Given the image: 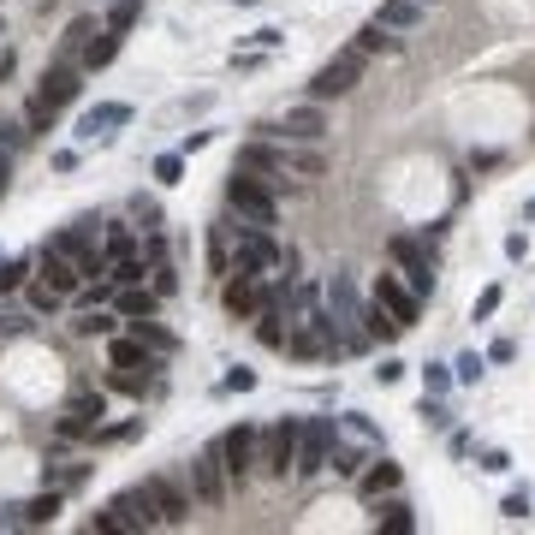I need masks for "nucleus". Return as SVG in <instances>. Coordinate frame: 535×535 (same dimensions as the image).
Here are the masks:
<instances>
[{"label": "nucleus", "instance_id": "nucleus-3", "mask_svg": "<svg viewBox=\"0 0 535 535\" xmlns=\"http://www.w3.org/2000/svg\"><path fill=\"white\" fill-rule=\"evenodd\" d=\"M327 327H333L339 352L369 345V333H363V304H357V286L345 280V274H333V286H327Z\"/></svg>", "mask_w": 535, "mask_h": 535}, {"label": "nucleus", "instance_id": "nucleus-8", "mask_svg": "<svg viewBox=\"0 0 535 535\" xmlns=\"http://www.w3.org/2000/svg\"><path fill=\"white\" fill-rule=\"evenodd\" d=\"M214 446H221V470H226V482H232V488H244V482H250V470H256V428H250V423L226 428Z\"/></svg>", "mask_w": 535, "mask_h": 535}, {"label": "nucleus", "instance_id": "nucleus-23", "mask_svg": "<svg viewBox=\"0 0 535 535\" xmlns=\"http://www.w3.org/2000/svg\"><path fill=\"white\" fill-rule=\"evenodd\" d=\"M113 54H119V30H96V36H89V48H84V60H78V66H84V71H101V66H108Z\"/></svg>", "mask_w": 535, "mask_h": 535}, {"label": "nucleus", "instance_id": "nucleus-27", "mask_svg": "<svg viewBox=\"0 0 535 535\" xmlns=\"http://www.w3.org/2000/svg\"><path fill=\"white\" fill-rule=\"evenodd\" d=\"M60 518V488H48V493H36L24 512H18V523H54Z\"/></svg>", "mask_w": 535, "mask_h": 535}, {"label": "nucleus", "instance_id": "nucleus-18", "mask_svg": "<svg viewBox=\"0 0 535 535\" xmlns=\"http://www.w3.org/2000/svg\"><path fill=\"white\" fill-rule=\"evenodd\" d=\"M42 286H54L60 297H71L78 286H84V274H78V262H71V256H60L54 244H48V250H42Z\"/></svg>", "mask_w": 535, "mask_h": 535}, {"label": "nucleus", "instance_id": "nucleus-10", "mask_svg": "<svg viewBox=\"0 0 535 535\" xmlns=\"http://www.w3.org/2000/svg\"><path fill=\"white\" fill-rule=\"evenodd\" d=\"M387 250H393V262H399V274H405V286H410V292H417V297H428V292H435V262H428V250H423V244H417V239H393Z\"/></svg>", "mask_w": 535, "mask_h": 535}, {"label": "nucleus", "instance_id": "nucleus-2", "mask_svg": "<svg viewBox=\"0 0 535 535\" xmlns=\"http://www.w3.org/2000/svg\"><path fill=\"white\" fill-rule=\"evenodd\" d=\"M131 535V530H155V500H149V488H126V493H113V506L96 512L89 518V535Z\"/></svg>", "mask_w": 535, "mask_h": 535}, {"label": "nucleus", "instance_id": "nucleus-32", "mask_svg": "<svg viewBox=\"0 0 535 535\" xmlns=\"http://www.w3.org/2000/svg\"><path fill=\"white\" fill-rule=\"evenodd\" d=\"M101 256H108V262H119V256H137V239H131L126 226H113L108 239H101Z\"/></svg>", "mask_w": 535, "mask_h": 535}, {"label": "nucleus", "instance_id": "nucleus-24", "mask_svg": "<svg viewBox=\"0 0 535 535\" xmlns=\"http://www.w3.org/2000/svg\"><path fill=\"white\" fill-rule=\"evenodd\" d=\"M209 274H232V226H209Z\"/></svg>", "mask_w": 535, "mask_h": 535}, {"label": "nucleus", "instance_id": "nucleus-35", "mask_svg": "<svg viewBox=\"0 0 535 535\" xmlns=\"http://www.w3.org/2000/svg\"><path fill=\"white\" fill-rule=\"evenodd\" d=\"M131 24H137V0H119V6H113V18H108V30H119V36H126Z\"/></svg>", "mask_w": 535, "mask_h": 535}, {"label": "nucleus", "instance_id": "nucleus-29", "mask_svg": "<svg viewBox=\"0 0 535 535\" xmlns=\"http://www.w3.org/2000/svg\"><path fill=\"white\" fill-rule=\"evenodd\" d=\"M155 297H161V292H149V286H126L119 315H126V322H131V315H155Z\"/></svg>", "mask_w": 535, "mask_h": 535}, {"label": "nucleus", "instance_id": "nucleus-52", "mask_svg": "<svg viewBox=\"0 0 535 535\" xmlns=\"http://www.w3.org/2000/svg\"><path fill=\"white\" fill-rule=\"evenodd\" d=\"M0 530H6V518H0Z\"/></svg>", "mask_w": 535, "mask_h": 535}, {"label": "nucleus", "instance_id": "nucleus-21", "mask_svg": "<svg viewBox=\"0 0 535 535\" xmlns=\"http://www.w3.org/2000/svg\"><path fill=\"white\" fill-rule=\"evenodd\" d=\"M375 18L387 30H417V24H423V6H417V0H380Z\"/></svg>", "mask_w": 535, "mask_h": 535}, {"label": "nucleus", "instance_id": "nucleus-5", "mask_svg": "<svg viewBox=\"0 0 535 535\" xmlns=\"http://www.w3.org/2000/svg\"><path fill=\"white\" fill-rule=\"evenodd\" d=\"M327 452H333V417H304V423H297L292 476H322V470H327Z\"/></svg>", "mask_w": 535, "mask_h": 535}, {"label": "nucleus", "instance_id": "nucleus-20", "mask_svg": "<svg viewBox=\"0 0 535 535\" xmlns=\"http://www.w3.org/2000/svg\"><path fill=\"white\" fill-rule=\"evenodd\" d=\"M393 48H399V30H387V24H380V18H369V24L363 30H357V54H393Z\"/></svg>", "mask_w": 535, "mask_h": 535}, {"label": "nucleus", "instance_id": "nucleus-12", "mask_svg": "<svg viewBox=\"0 0 535 535\" xmlns=\"http://www.w3.org/2000/svg\"><path fill=\"white\" fill-rule=\"evenodd\" d=\"M375 304H380L387 315H393L399 327H410L417 315H423V297L410 292V286L399 280V274H380V280H375Z\"/></svg>", "mask_w": 535, "mask_h": 535}, {"label": "nucleus", "instance_id": "nucleus-49", "mask_svg": "<svg viewBox=\"0 0 535 535\" xmlns=\"http://www.w3.org/2000/svg\"><path fill=\"white\" fill-rule=\"evenodd\" d=\"M506 256H512V262H523V256H530V244H523V232H512V239H506Z\"/></svg>", "mask_w": 535, "mask_h": 535}, {"label": "nucleus", "instance_id": "nucleus-34", "mask_svg": "<svg viewBox=\"0 0 535 535\" xmlns=\"http://www.w3.org/2000/svg\"><path fill=\"white\" fill-rule=\"evenodd\" d=\"M24 126H30V131H48V126H54V108H48V101L36 96V101L24 108Z\"/></svg>", "mask_w": 535, "mask_h": 535}, {"label": "nucleus", "instance_id": "nucleus-46", "mask_svg": "<svg viewBox=\"0 0 535 535\" xmlns=\"http://www.w3.org/2000/svg\"><path fill=\"white\" fill-rule=\"evenodd\" d=\"M197 149H209V131H184V149H179V155H197Z\"/></svg>", "mask_w": 535, "mask_h": 535}, {"label": "nucleus", "instance_id": "nucleus-44", "mask_svg": "<svg viewBox=\"0 0 535 535\" xmlns=\"http://www.w3.org/2000/svg\"><path fill=\"white\" fill-rule=\"evenodd\" d=\"M458 380H482V357H476V352L458 357Z\"/></svg>", "mask_w": 535, "mask_h": 535}, {"label": "nucleus", "instance_id": "nucleus-6", "mask_svg": "<svg viewBox=\"0 0 535 535\" xmlns=\"http://www.w3.org/2000/svg\"><path fill=\"white\" fill-rule=\"evenodd\" d=\"M357 84H363V54H357V48H345V54H333V60H327V66L310 78V101L352 96Z\"/></svg>", "mask_w": 535, "mask_h": 535}, {"label": "nucleus", "instance_id": "nucleus-14", "mask_svg": "<svg viewBox=\"0 0 535 535\" xmlns=\"http://www.w3.org/2000/svg\"><path fill=\"white\" fill-rule=\"evenodd\" d=\"M274 131H280V137H297V143H322L333 126H327V108H322V101H304V108H286V119Z\"/></svg>", "mask_w": 535, "mask_h": 535}, {"label": "nucleus", "instance_id": "nucleus-39", "mask_svg": "<svg viewBox=\"0 0 535 535\" xmlns=\"http://www.w3.org/2000/svg\"><path fill=\"white\" fill-rule=\"evenodd\" d=\"M500 512H506L512 523H518V518H530V493H506V506H500Z\"/></svg>", "mask_w": 535, "mask_h": 535}, {"label": "nucleus", "instance_id": "nucleus-4", "mask_svg": "<svg viewBox=\"0 0 535 535\" xmlns=\"http://www.w3.org/2000/svg\"><path fill=\"white\" fill-rule=\"evenodd\" d=\"M292 458H297V417H280L274 428H256V470L262 476L286 482Z\"/></svg>", "mask_w": 535, "mask_h": 535}, {"label": "nucleus", "instance_id": "nucleus-41", "mask_svg": "<svg viewBox=\"0 0 535 535\" xmlns=\"http://www.w3.org/2000/svg\"><path fill=\"white\" fill-rule=\"evenodd\" d=\"M423 375H428V393H435V399H440V393H446V387H452V375H446V369H440V363H428Z\"/></svg>", "mask_w": 535, "mask_h": 535}, {"label": "nucleus", "instance_id": "nucleus-51", "mask_svg": "<svg viewBox=\"0 0 535 535\" xmlns=\"http://www.w3.org/2000/svg\"><path fill=\"white\" fill-rule=\"evenodd\" d=\"M417 6H435V0H417Z\"/></svg>", "mask_w": 535, "mask_h": 535}, {"label": "nucleus", "instance_id": "nucleus-47", "mask_svg": "<svg viewBox=\"0 0 535 535\" xmlns=\"http://www.w3.org/2000/svg\"><path fill=\"white\" fill-rule=\"evenodd\" d=\"M375 375H380V380H387V387H393V380H399V375H405V363H399V357H387V363H380V369H375Z\"/></svg>", "mask_w": 535, "mask_h": 535}, {"label": "nucleus", "instance_id": "nucleus-42", "mask_svg": "<svg viewBox=\"0 0 535 535\" xmlns=\"http://www.w3.org/2000/svg\"><path fill=\"white\" fill-rule=\"evenodd\" d=\"M286 167H297V173H322V155H310V149H304V155H286Z\"/></svg>", "mask_w": 535, "mask_h": 535}, {"label": "nucleus", "instance_id": "nucleus-40", "mask_svg": "<svg viewBox=\"0 0 535 535\" xmlns=\"http://www.w3.org/2000/svg\"><path fill=\"white\" fill-rule=\"evenodd\" d=\"M493 310H500V286H488V292H482V297H476V322H488V315H493Z\"/></svg>", "mask_w": 535, "mask_h": 535}, {"label": "nucleus", "instance_id": "nucleus-37", "mask_svg": "<svg viewBox=\"0 0 535 535\" xmlns=\"http://www.w3.org/2000/svg\"><path fill=\"white\" fill-rule=\"evenodd\" d=\"M24 274H30L24 262H0V292H18V286H24Z\"/></svg>", "mask_w": 535, "mask_h": 535}, {"label": "nucleus", "instance_id": "nucleus-38", "mask_svg": "<svg viewBox=\"0 0 535 535\" xmlns=\"http://www.w3.org/2000/svg\"><path fill=\"white\" fill-rule=\"evenodd\" d=\"M250 387H256V369H232V375H226V393H250Z\"/></svg>", "mask_w": 535, "mask_h": 535}, {"label": "nucleus", "instance_id": "nucleus-36", "mask_svg": "<svg viewBox=\"0 0 535 535\" xmlns=\"http://www.w3.org/2000/svg\"><path fill=\"white\" fill-rule=\"evenodd\" d=\"M155 179H161V184H179V179H184V155H161V161H155Z\"/></svg>", "mask_w": 535, "mask_h": 535}, {"label": "nucleus", "instance_id": "nucleus-28", "mask_svg": "<svg viewBox=\"0 0 535 535\" xmlns=\"http://www.w3.org/2000/svg\"><path fill=\"white\" fill-rule=\"evenodd\" d=\"M393 488H399V465H393V458H380V465L363 476V493H369V500H380V493H393Z\"/></svg>", "mask_w": 535, "mask_h": 535}, {"label": "nucleus", "instance_id": "nucleus-22", "mask_svg": "<svg viewBox=\"0 0 535 535\" xmlns=\"http://www.w3.org/2000/svg\"><path fill=\"white\" fill-rule=\"evenodd\" d=\"M131 333H137V339H143V345H149L155 357H173V352H179V339H173L167 327H155L149 315H131Z\"/></svg>", "mask_w": 535, "mask_h": 535}, {"label": "nucleus", "instance_id": "nucleus-16", "mask_svg": "<svg viewBox=\"0 0 535 535\" xmlns=\"http://www.w3.org/2000/svg\"><path fill=\"white\" fill-rule=\"evenodd\" d=\"M119 126H131V108L126 101H101V108H89L84 119H78V143H96V137H113Z\"/></svg>", "mask_w": 535, "mask_h": 535}, {"label": "nucleus", "instance_id": "nucleus-11", "mask_svg": "<svg viewBox=\"0 0 535 535\" xmlns=\"http://www.w3.org/2000/svg\"><path fill=\"white\" fill-rule=\"evenodd\" d=\"M108 417V399L89 393V387H78V393L66 399V417H60V435L78 440V435H96V423Z\"/></svg>", "mask_w": 535, "mask_h": 535}, {"label": "nucleus", "instance_id": "nucleus-31", "mask_svg": "<svg viewBox=\"0 0 535 535\" xmlns=\"http://www.w3.org/2000/svg\"><path fill=\"white\" fill-rule=\"evenodd\" d=\"M71 333H96V339H108L113 333V315H101V304H96V310H84V315H78V322H71Z\"/></svg>", "mask_w": 535, "mask_h": 535}, {"label": "nucleus", "instance_id": "nucleus-45", "mask_svg": "<svg viewBox=\"0 0 535 535\" xmlns=\"http://www.w3.org/2000/svg\"><path fill=\"white\" fill-rule=\"evenodd\" d=\"M18 143H24V131H18L13 119H0V149H18Z\"/></svg>", "mask_w": 535, "mask_h": 535}, {"label": "nucleus", "instance_id": "nucleus-13", "mask_svg": "<svg viewBox=\"0 0 535 535\" xmlns=\"http://www.w3.org/2000/svg\"><path fill=\"white\" fill-rule=\"evenodd\" d=\"M78 89H84V66H78V60H54V66L42 71V89H36V96L60 113L66 101H78Z\"/></svg>", "mask_w": 535, "mask_h": 535}, {"label": "nucleus", "instance_id": "nucleus-50", "mask_svg": "<svg viewBox=\"0 0 535 535\" xmlns=\"http://www.w3.org/2000/svg\"><path fill=\"white\" fill-rule=\"evenodd\" d=\"M6 173H13V161H6V149H0V191H6Z\"/></svg>", "mask_w": 535, "mask_h": 535}, {"label": "nucleus", "instance_id": "nucleus-17", "mask_svg": "<svg viewBox=\"0 0 535 535\" xmlns=\"http://www.w3.org/2000/svg\"><path fill=\"white\" fill-rule=\"evenodd\" d=\"M108 363H113V369H155L161 357L149 352L137 333H108Z\"/></svg>", "mask_w": 535, "mask_h": 535}, {"label": "nucleus", "instance_id": "nucleus-30", "mask_svg": "<svg viewBox=\"0 0 535 535\" xmlns=\"http://www.w3.org/2000/svg\"><path fill=\"white\" fill-rule=\"evenodd\" d=\"M363 333H369V339H399V333H405V327H399L393 315L380 310V304H369V310H363Z\"/></svg>", "mask_w": 535, "mask_h": 535}, {"label": "nucleus", "instance_id": "nucleus-1", "mask_svg": "<svg viewBox=\"0 0 535 535\" xmlns=\"http://www.w3.org/2000/svg\"><path fill=\"white\" fill-rule=\"evenodd\" d=\"M226 209L239 214L244 226H274L280 221V197H274V179H256V173H239L226 179Z\"/></svg>", "mask_w": 535, "mask_h": 535}, {"label": "nucleus", "instance_id": "nucleus-9", "mask_svg": "<svg viewBox=\"0 0 535 535\" xmlns=\"http://www.w3.org/2000/svg\"><path fill=\"white\" fill-rule=\"evenodd\" d=\"M226 470H221V446H202L197 458H191V493H197L202 506H226Z\"/></svg>", "mask_w": 535, "mask_h": 535}, {"label": "nucleus", "instance_id": "nucleus-25", "mask_svg": "<svg viewBox=\"0 0 535 535\" xmlns=\"http://www.w3.org/2000/svg\"><path fill=\"white\" fill-rule=\"evenodd\" d=\"M89 36H96V24H89V18H71V24H66V36H60V60H84Z\"/></svg>", "mask_w": 535, "mask_h": 535}, {"label": "nucleus", "instance_id": "nucleus-26", "mask_svg": "<svg viewBox=\"0 0 535 535\" xmlns=\"http://www.w3.org/2000/svg\"><path fill=\"white\" fill-rule=\"evenodd\" d=\"M375 530H393V535H410V530H417V518H410V506H405V500H387V506L375 512Z\"/></svg>", "mask_w": 535, "mask_h": 535}, {"label": "nucleus", "instance_id": "nucleus-15", "mask_svg": "<svg viewBox=\"0 0 535 535\" xmlns=\"http://www.w3.org/2000/svg\"><path fill=\"white\" fill-rule=\"evenodd\" d=\"M143 488H149V500H155V523L179 530V523L191 518V493H179L167 476H143Z\"/></svg>", "mask_w": 535, "mask_h": 535}, {"label": "nucleus", "instance_id": "nucleus-19", "mask_svg": "<svg viewBox=\"0 0 535 535\" xmlns=\"http://www.w3.org/2000/svg\"><path fill=\"white\" fill-rule=\"evenodd\" d=\"M232 167H239V173H256V179H274V173H286V155H280V149H268V143H244Z\"/></svg>", "mask_w": 535, "mask_h": 535}, {"label": "nucleus", "instance_id": "nucleus-7", "mask_svg": "<svg viewBox=\"0 0 535 535\" xmlns=\"http://www.w3.org/2000/svg\"><path fill=\"white\" fill-rule=\"evenodd\" d=\"M274 297H280V292H268V280H256V274H244V268H232L226 286H221V304L239 315V322H250V315L262 310V304H274ZM280 304H286V297H280Z\"/></svg>", "mask_w": 535, "mask_h": 535}, {"label": "nucleus", "instance_id": "nucleus-43", "mask_svg": "<svg viewBox=\"0 0 535 535\" xmlns=\"http://www.w3.org/2000/svg\"><path fill=\"white\" fill-rule=\"evenodd\" d=\"M131 209H137V221H149V226L161 221V202H155V197H137V202H131Z\"/></svg>", "mask_w": 535, "mask_h": 535}, {"label": "nucleus", "instance_id": "nucleus-33", "mask_svg": "<svg viewBox=\"0 0 535 535\" xmlns=\"http://www.w3.org/2000/svg\"><path fill=\"white\" fill-rule=\"evenodd\" d=\"M60 304H66V297H60V292H54V286H42V280L30 286V310H42V315H54V310H60Z\"/></svg>", "mask_w": 535, "mask_h": 535}, {"label": "nucleus", "instance_id": "nucleus-48", "mask_svg": "<svg viewBox=\"0 0 535 535\" xmlns=\"http://www.w3.org/2000/svg\"><path fill=\"white\" fill-rule=\"evenodd\" d=\"M423 417H428V423H435V428H446V405H440V399H435V405H428V399H423Z\"/></svg>", "mask_w": 535, "mask_h": 535}]
</instances>
